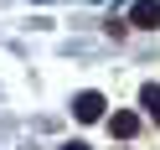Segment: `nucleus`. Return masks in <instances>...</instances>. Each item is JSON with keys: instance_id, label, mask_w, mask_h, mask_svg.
I'll use <instances>...</instances> for the list:
<instances>
[{"instance_id": "1", "label": "nucleus", "mask_w": 160, "mask_h": 150, "mask_svg": "<svg viewBox=\"0 0 160 150\" xmlns=\"http://www.w3.org/2000/svg\"><path fill=\"white\" fill-rule=\"evenodd\" d=\"M72 114L83 119V124L103 119V93H93V88H88V93H78V98H72Z\"/></svg>"}, {"instance_id": "2", "label": "nucleus", "mask_w": 160, "mask_h": 150, "mask_svg": "<svg viewBox=\"0 0 160 150\" xmlns=\"http://www.w3.org/2000/svg\"><path fill=\"white\" fill-rule=\"evenodd\" d=\"M129 21H134V26H145V31H155V26H160V0H134Z\"/></svg>"}, {"instance_id": "3", "label": "nucleus", "mask_w": 160, "mask_h": 150, "mask_svg": "<svg viewBox=\"0 0 160 150\" xmlns=\"http://www.w3.org/2000/svg\"><path fill=\"white\" fill-rule=\"evenodd\" d=\"M108 129H114L119 140H129V135H134V129H139V114H129V109H119V114L108 119Z\"/></svg>"}, {"instance_id": "4", "label": "nucleus", "mask_w": 160, "mask_h": 150, "mask_svg": "<svg viewBox=\"0 0 160 150\" xmlns=\"http://www.w3.org/2000/svg\"><path fill=\"white\" fill-rule=\"evenodd\" d=\"M139 104H145V109H150V119L160 124V88H155V83H150L145 93H139Z\"/></svg>"}, {"instance_id": "5", "label": "nucleus", "mask_w": 160, "mask_h": 150, "mask_svg": "<svg viewBox=\"0 0 160 150\" xmlns=\"http://www.w3.org/2000/svg\"><path fill=\"white\" fill-rule=\"evenodd\" d=\"M62 150H88V145H62Z\"/></svg>"}]
</instances>
